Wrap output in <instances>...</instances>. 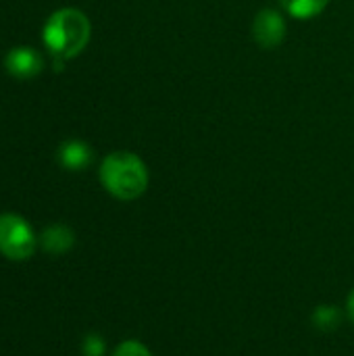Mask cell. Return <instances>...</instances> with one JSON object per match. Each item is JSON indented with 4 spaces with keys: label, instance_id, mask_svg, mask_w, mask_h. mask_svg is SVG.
I'll return each instance as SVG.
<instances>
[{
    "label": "cell",
    "instance_id": "8",
    "mask_svg": "<svg viewBox=\"0 0 354 356\" xmlns=\"http://www.w3.org/2000/svg\"><path fill=\"white\" fill-rule=\"evenodd\" d=\"M330 0H282V6L290 17L296 19H313L325 10Z\"/></svg>",
    "mask_w": 354,
    "mask_h": 356
},
{
    "label": "cell",
    "instance_id": "4",
    "mask_svg": "<svg viewBox=\"0 0 354 356\" xmlns=\"http://www.w3.org/2000/svg\"><path fill=\"white\" fill-rule=\"evenodd\" d=\"M252 38L265 50L277 48L286 38V21L282 13L275 8H263L252 21Z\"/></svg>",
    "mask_w": 354,
    "mask_h": 356
},
{
    "label": "cell",
    "instance_id": "3",
    "mask_svg": "<svg viewBox=\"0 0 354 356\" xmlns=\"http://www.w3.org/2000/svg\"><path fill=\"white\" fill-rule=\"evenodd\" d=\"M38 246L31 225L15 213L0 215V254L10 261H27Z\"/></svg>",
    "mask_w": 354,
    "mask_h": 356
},
{
    "label": "cell",
    "instance_id": "9",
    "mask_svg": "<svg viewBox=\"0 0 354 356\" xmlns=\"http://www.w3.org/2000/svg\"><path fill=\"white\" fill-rule=\"evenodd\" d=\"M315 323H317V327H321V330H332L334 325L338 327V323H340V313H338L336 309H332V307H319V309L315 311Z\"/></svg>",
    "mask_w": 354,
    "mask_h": 356
},
{
    "label": "cell",
    "instance_id": "12",
    "mask_svg": "<svg viewBox=\"0 0 354 356\" xmlns=\"http://www.w3.org/2000/svg\"><path fill=\"white\" fill-rule=\"evenodd\" d=\"M346 309H348V315H351V319H353V321H354V290H353V292H351V296H348Z\"/></svg>",
    "mask_w": 354,
    "mask_h": 356
},
{
    "label": "cell",
    "instance_id": "6",
    "mask_svg": "<svg viewBox=\"0 0 354 356\" xmlns=\"http://www.w3.org/2000/svg\"><path fill=\"white\" fill-rule=\"evenodd\" d=\"M94 159L92 148L81 140H69L58 148V163L69 171H81L86 169Z\"/></svg>",
    "mask_w": 354,
    "mask_h": 356
},
{
    "label": "cell",
    "instance_id": "5",
    "mask_svg": "<svg viewBox=\"0 0 354 356\" xmlns=\"http://www.w3.org/2000/svg\"><path fill=\"white\" fill-rule=\"evenodd\" d=\"M44 67L42 54L31 46H17L6 52L4 56V69L17 79H31L35 77Z\"/></svg>",
    "mask_w": 354,
    "mask_h": 356
},
{
    "label": "cell",
    "instance_id": "10",
    "mask_svg": "<svg viewBox=\"0 0 354 356\" xmlns=\"http://www.w3.org/2000/svg\"><path fill=\"white\" fill-rule=\"evenodd\" d=\"M113 356H152L148 353V348L144 346V344H140V342H136V340H127V342H123V344H119L117 346V350H115V355Z\"/></svg>",
    "mask_w": 354,
    "mask_h": 356
},
{
    "label": "cell",
    "instance_id": "11",
    "mask_svg": "<svg viewBox=\"0 0 354 356\" xmlns=\"http://www.w3.org/2000/svg\"><path fill=\"white\" fill-rule=\"evenodd\" d=\"M104 355V340L96 334H90L83 340V356H102Z\"/></svg>",
    "mask_w": 354,
    "mask_h": 356
},
{
    "label": "cell",
    "instance_id": "7",
    "mask_svg": "<svg viewBox=\"0 0 354 356\" xmlns=\"http://www.w3.org/2000/svg\"><path fill=\"white\" fill-rule=\"evenodd\" d=\"M38 242L42 244V248L48 254H63V252H67V250L73 248L75 236H73V232L67 225L54 223V225H48L40 234V240Z\"/></svg>",
    "mask_w": 354,
    "mask_h": 356
},
{
    "label": "cell",
    "instance_id": "2",
    "mask_svg": "<svg viewBox=\"0 0 354 356\" xmlns=\"http://www.w3.org/2000/svg\"><path fill=\"white\" fill-rule=\"evenodd\" d=\"M92 25L90 19L77 8L54 10L42 31L44 44L56 58L77 56L90 42Z\"/></svg>",
    "mask_w": 354,
    "mask_h": 356
},
{
    "label": "cell",
    "instance_id": "1",
    "mask_svg": "<svg viewBox=\"0 0 354 356\" xmlns=\"http://www.w3.org/2000/svg\"><path fill=\"white\" fill-rule=\"evenodd\" d=\"M100 181L111 196L119 200H136L148 188V169L138 154L117 150L104 156L100 165Z\"/></svg>",
    "mask_w": 354,
    "mask_h": 356
}]
</instances>
